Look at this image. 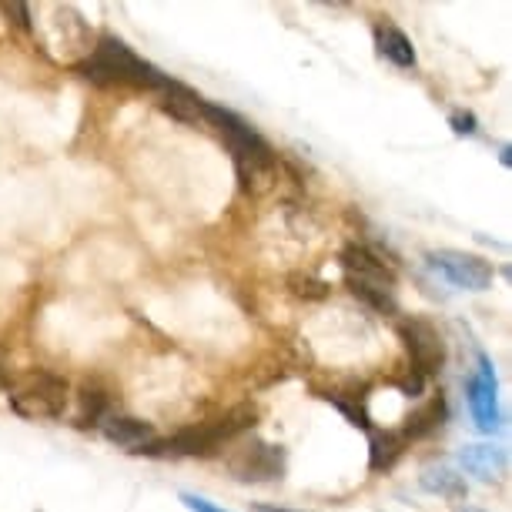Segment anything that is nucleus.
Masks as SVG:
<instances>
[{
    "label": "nucleus",
    "instance_id": "nucleus-1",
    "mask_svg": "<svg viewBox=\"0 0 512 512\" xmlns=\"http://www.w3.org/2000/svg\"><path fill=\"white\" fill-rule=\"evenodd\" d=\"M198 118L205 121L208 128H215L221 134V141L228 144L238 181H241V191L262 195V191L272 188L278 158H275V148L262 138V134L251 128L245 118H238L235 111L218 108V104H211L205 98L198 104Z\"/></svg>",
    "mask_w": 512,
    "mask_h": 512
},
{
    "label": "nucleus",
    "instance_id": "nucleus-22",
    "mask_svg": "<svg viewBox=\"0 0 512 512\" xmlns=\"http://www.w3.org/2000/svg\"><path fill=\"white\" fill-rule=\"evenodd\" d=\"M255 512H292V509H275V506H262V502H258Z\"/></svg>",
    "mask_w": 512,
    "mask_h": 512
},
{
    "label": "nucleus",
    "instance_id": "nucleus-9",
    "mask_svg": "<svg viewBox=\"0 0 512 512\" xmlns=\"http://www.w3.org/2000/svg\"><path fill=\"white\" fill-rule=\"evenodd\" d=\"M469 395V412L482 432H496L499 429V405H496V372L486 352H476V372L466 382Z\"/></svg>",
    "mask_w": 512,
    "mask_h": 512
},
{
    "label": "nucleus",
    "instance_id": "nucleus-20",
    "mask_svg": "<svg viewBox=\"0 0 512 512\" xmlns=\"http://www.w3.org/2000/svg\"><path fill=\"white\" fill-rule=\"evenodd\" d=\"M452 131L459 134V138H472V134L479 131V124H476V114H469V111H452Z\"/></svg>",
    "mask_w": 512,
    "mask_h": 512
},
{
    "label": "nucleus",
    "instance_id": "nucleus-17",
    "mask_svg": "<svg viewBox=\"0 0 512 512\" xmlns=\"http://www.w3.org/2000/svg\"><path fill=\"white\" fill-rule=\"evenodd\" d=\"M104 415H108V392H104L98 382H84L81 385V412H77V422H81V425H98Z\"/></svg>",
    "mask_w": 512,
    "mask_h": 512
},
{
    "label": "nucleus",
    "instance_id": "nucleus-15",
    "mask_svg": "<svg viewBox=\"0 0 512 512\" xmlns=\"http://www.w3.org/2000/svg\"><path fill=\"white\" fill-rule=\"evenodd\" d=\"M419 486L432 496H446V499H466V482L452 466L446 462H432V466L422 469Z\"/></svg>",
    "mask_w": 512,
    "mask_h": 512
},
{
    "label": "nucleus",
    "instance_id": "nucleus-12",
    "mask_svg": "<svg viewBox=\"0 0 512 512\" xmlns=\"http://www.w3.org/2000/svg\"><path fill=\"white\" fill-rule=\"evenodd\" d=\"M459 462H462V469H466L469 476H476L479 482H499L509 469L506 449L486 446V442H482V446H466L459 452Z\"/></svg>",
    "mask_w": 512,
    "mask_h": 512
},
{
    "label": "nucleus",
    "instance_id": "nucleus-8",
    "mask_svg": "<svg viewBox=\"0 0 512 512\" xmlns=\"http://www.w3.org/2000/svg\"><path fill=\"white\" fill-rule=\"evenodd\" d=\"M429 265L436 268L449 285L466 288V292H486V288H492V278H496V268H492L486 258L469 255V251H452V248L432 251Z\"/></svg>",
    "mask_w": 512,
    "mask_h": 512
},
{
    "label": "nucleus",
    "instance_id": "nucleus-6",
    "mask_svg": "<svg viewBox=\"0 0 512 512\" xmlns=\"http://www.w3.org/2000/svg\"><path fill=\"white\" fill-rule=\"evenodd\" d=\"M225 466L238 482H275L285 476V449L245 436L231 442Z\"/></svg>",
    "mask_w": 512,
    "mask_h": 512
},
{
    "label": "nucleus",
    "instance_id": "nucleus-18",
    "mask_svg": "<svg viewBox=\"0 0 512 512\" xmlns=\"http://www.w3.org/2000/svg\"><path fill=\"white\" fill-rule=\"evenodd\" d=\"M288 292L295 298H305V302H322V298H328V282L302 275V272H292L288 275Z\"/></svg>",
    "mask_w": 512,
    "mask_h": 512
},
{
    "label": "nucleus",
    "instance_id": "nucleus-16",
    "mask_svg": "<svg viewBox=\"0 0 512 512\" xmlns=\"http://www.w3.org/2000/svg\"><path fill=\"white\" fill-rule=\"evenodd\" d=\"M322 399L325 402H332L338 412L349 419L355 429H365L369 432L372 429V419H369V412H365V395H355V392H322Z\"/></svg>",
    "mask_w": 512,
    "mask_h": 512
},
{
    "label": "nucleus",
    "instance_id": "nucleus-5",
    "mask_svg": "<svg viewBox=\"0 0 512 512\" xmlns=\"http://www.w3.org/2000/svg\"><path fill=\"white\" fill-rule=\"evenodd\" d=\"M7 399H11V409L21 415V419L54 422V419H61L67 409L71 385H67L64 375H54L44 369H27L7 382Z\"/></svg>",
    "mask_w": 512,
    "mask_h": 512
},
{
    "label": "nucleus",
    "instance_id": "nucleus-14",
    "mask_svg": "<svg viewBox=\"0 0 512 512\" xmlns=\"http://www.w3.org/2000/svg\"><path fill=\"white\" fill-rule=\"evenodd\" d=\"M375 47H379V54L385 61H392L395 67H415V47L402 27H395L389 21L379 24L375 27Z\"/></svg>",
    "mask_w": 512,
    "mask_h": 512
},
{
    "label": "nucleus",
    "instance_id": "nucleus-3",
    "mask_svg": "<svg viewBox=\"0 0 512 512\" xmlns=\"http://www.w3.org/2000/svg\"><path fill=\"white\" fill-rule=\"evenodd\" d=\"M74 71L94 84H128V88H148L154 94H164L171 88V77H164L158 67L138 57L114 34H101L98 44L91 47L88 61H77Z\"/></svg>",
    "mask_w": 512,
    "mask_h": 512
},
{
    "label": "nucleus",
    "instance_id": "nucleus-24",
    "mask_svg": "<svg viewBox=\"0 0 512 512\" xmlns=\"http://www.w3.org/2000/svg\"><path fill=\"white\" fill-rule=\"evenodd\" d=\"M0 382H4V372H0Z\"/></svg>",
    "mask_w": 512,
    "mask_h": 512
},
{
    "label": "nucleus",
    "instance_id": "nucleus-11",
    "mask_svg": "<svg viewBox=\"0 0 512 512\" xmlns=\"http://www.w3.org/2000/svg\"><path fill=\"white\" fill-rule=\"evenodd\" d=\"M449 419V402H446V395L439 392H432L429 399H425L419 409H412L409 415H405V422H402V439L405 442H412V439H429V436H436V432L446 425Z\"/></svg>",
    "mask_w": 512,
    "mask_h": 512
},
{
    "label": "nucleus",
    "instance_id": "nucleus-10",
    "mask_svg": "<svg viewBox=\"0 0 512 512\" xmlns=\"http://www.w3.org/2000/svg\"><path fill=\"white\" fill-rule=\"evenodd\" d=\"M98 429H101V436L108 442L131 449V452H141L144 446H151V442L158 439V432H154L151 422L134 419V415H118V412L104 415V419L98 422Z\"/></svg>",
    "mask_w": 512,
    "mask_h": 512
},
{
    "label": "nucleus",
    "instance_id": "nucleus-13",
    "mask_svg": "<svg viewBox=\"0 0 512 512\" xmlns=\"http://www.w3.org/2000/svg\"><path fill=\"white\" fill-rule=\"evenodd\" d=\"M409 442L402 439L399 429H369V469L372 472H389L395 462L405 456Z\"/></svg>",
    "mask_w": 512,
    "mask_h": 512
},
{
    "label": "nucleus",
    "instance_id": "nucleus-19",
    "mask_svg": "<svg viewBox=\"0 0 512 512\" xmlns=\"http://www.w3.org/2000/svg\"><path fill=\"white\" fill-rule=\"evenodd\" d=\"M395 385H399V389H402V392H405V395H409V399H412V395H419V392H422L425 379H422L419 372L412 369V365H405V369H402L399 375H395Z\"/></svg>",
    "mask_w": 512,
    "mask_h": 512
},
{
    "label": "nucleus",
    "instance_id": "nucleus-4",
    "mask_svg": "<svg viewBox=\"0 0 512 512\" xmlns=\"http://www.w3.org/2000/svg\"><path fill=\"white\" fill-rule=\"evenodd\" d=\"M338 265H342L345 282H349L352 295L359 302H365L382 315L399 312V305H395V268L385 265L372 248L345 245L342 255H338Z\"/></svg>",
    "mask_w": 512,
    "mask_h": 512
},
{
    "label": "nucleus",
    "instance_id": "nucleus-2",
    "mask_svg": "<svg viewBox=\"0 0 512 512\" xmlns=\"http://www.w3.org/2000/svg\"><path fill=\"white\" fill-rule=\"evenodd\" d=\"M258 409L251 402H241L235 409H228L225 415L211 422L188 425V429L175 432L168 439H154L151 446L141 449V456H158V459H211L218 456L221 446H231L235 439L245 436L248 429H255Z\"/></svg>",
    "mask_w": 512,
    "mask_h": 512
},
{
    "label": "nucleus",
    "instance_id": "nucleus-21",
    "mask_svg": "<svg viewBox=\"0 0 512 512\" xmlns=\"http://www.w3.org/2000/svg\"><path fill=\"white\" fill-rule=\"evenodd\" d=\"M181 502H185L191 512H228V509L215 506V502H208V499H201V496H191V492H185V496H181Z\"/></svg>",
    "mask_w": 512,
    "mask_h": 512
},
{
    "label": "nucleus",
    "instance_id": "nucleus-23",
    "mask_svg": "<svg viewBox=\"0 0 512 512\" xmlns=\"http://www.w3.org/2000/svg\"><path fill=\"white\" fill-rule=\"evenodd\" d=\"M466 512H482V509H466Z\"/></svg>",
    "mask_w": 512,
    "mask_h": 512
},
{
    "label": "nucleus",
    "instance_id": "nucleus-7",
    "mask_svg": "<svg viewBox=\"0 0 512 512\" xmlns=\"http://www.w3.org/2000/svg\"><path fill=\"white\" fill-rule=\"evenodd\" d=\"M395 332L402 338V349L409 355V365L422 375V379L439 375L446 369V355H449L446 338H442V332L429 322V318H422V315L402 318V322L395 325Z\"/></svg>",
    "mask_w": 512,
    "mask_h": 512
}]
</instances>
